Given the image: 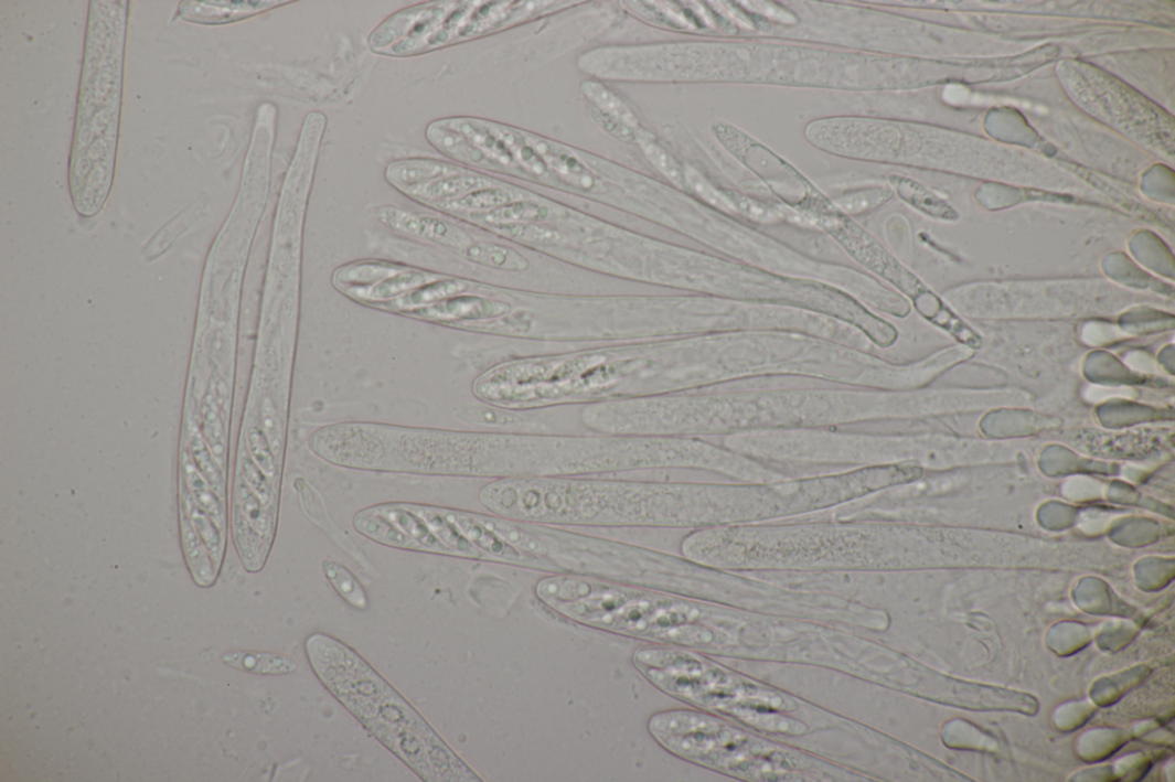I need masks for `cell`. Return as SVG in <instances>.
Masks as SVG:
<instances>
[{
	"mask_svg": "<svg viewBox=\"0 0 1175 782\" xmlns=\"http://www.w3.org/2000/svg\"><path fill=\"white\" fill-rule=\"evenodd\" d=\"M479 501L494 515L557 527L703 529L716 524L714 482L504 479L485 484Z\"/></svg>",
	"mask_w": 1175,
	"mask_h": 782,
	"instance_id": "1",
	"label": "cell"
},
{
	"mask_svg": "<svg viewBox=\"0 0 1175 782\" xmlns=\"http://www.w3.org/2000/svg\"><path fill=\"white\" fill-rule=\"evenodd\" d=\"M479 436H480V432H479ZM478 447H479V443H478ZM477 478H478V461H477Z\"/></svg>",
	"mask_w": 1175,
	"mask_h": 782,
	"instance_id": "20",
	"label": "cell"
},
{
	"mask_svg": "<svg viewBox=\"0 0 1175 782\" xmlns=\"http://www.w3.org/2000/svg\"><path fill=\"white\" fill-rule=\"evenodd\" d=\"M376 218L398 234L436 244L449 249L463 251L472 245L467 232L438 216L414 213L407 210L386 206L375 212Z\"/></svg>",
	"mask_w": 1175,
	"mask_h": 782,
	"instance_id": "6",
	"label": "cell"
},
{
	"mask_svg": "<svg viewBox=\"0 0 1175 782\" xmlns=\"http://www.w3.org/2000/svg\"><path fill=\"white\" fill-rule=\"evenodd\" d=\"M199 210L191 207L169 222L149 244V255L158 257L171 246L197 217Z\"/></svg>",
	"mask_w": 1175,
	"mask_h": 782,
	"instance_id": "17",
	"label": "cell"
},
{
	"mask_svg": "<svg viewBox=\"0 0 1175 782\" xmlns=\"http://www.w3.org/2000/svg\"><path fill=\"white\" fill-rule=\"evenodd\" d=\"M642 138L641 143L645 156L649 160L661 170L664 175L673 183H681L680 169L672 158V156L662 147H659L651 138L640 136Z\"/></svg>",
	"mask_w": 1175,
	"mask_h": 782,
	"instance_id": "18",
	"label": "cell"
},
{
	"mask_svg": "<svg viewBox=\"0 0 1175 782\" xmlns=\"http://www.w3.org/2000/svg\"><path fill=\"white\" fill-rule=\"evenodd\" d=\"M462 168L435 159H406L394 161L386 169L387 182L403 192L440 178L452 175Z\"/></svg>",
	"mask_w": 1175,
	"mask_h": 782,
	"instance_id": "10",
	"label": "cell"
},
{
	"mask_svg": "<svg viewBox=\"0 0 1175 782\" xmlns=\"http://www.w3.org/2000/svg\"><path fill=\"white\" fill-rule=\"evenodd\" d=\"M323 571L338 594L359 611H366L368 598L354 574L339 563L323 561Z\"/></svg>",
	"mask_w": 1175,
	"mask_h": 782,
	"instance_id": "14",
	"label": "cell"
},
{
	"mask_svg": "<svg viewBox=\"0 0 1175 782\" xmlns=\"http://www.w3.org/2000/svg\"><path fill=\"white\" fill-rule=\"evenodd\" d=\"M489 184V181L473 175L466 169H461L452 173V175L413 186L403 191V193L419 202V204L432 208L441 204V202L462 197L471 192L482 190Z\"/></svg>",
	"mask_w": 1175,
	"mask_h": 782,
	"instance_id": "9",
	"label": "cell"
},
{
	"mask_svg": "<svg viewBox=\"0 0 1175 782\" xmlns=\"http://www.w3.org/2000/svg\"><path fill=\"white\" fill-rule=\"evenodd\" d=\"M583 89L587 97L594 101L597 110L609 116V118L635 128L634 125L637 124V120L634 114L630 111L624 103L607 90L605 86L587 82L584 84Z\"/></svg>",
	"mask_w": 1175,
	"mask_h": 782,
	"instance_id": "15",
	"label": "cell"
},
{
	"mask_svg": "<svg viewBox=\"0 0 1175 782\" xmlns=\"http://www.w3.org/2000/svg\"><path fill=\"white\" fill-rule=\"evenodd\" d=\"M547 157L555 170L563 173L564 176H567L570 180L577 179L578 183L580 181V184L591 181L589 173L583 169L575 158H572L566 153L560 154L553 151L552 153H547Z\"/></svg>",
	"mask_w": 1175,
	"mask_h": 782,
	"instance_id": "19",
	"label": "cell"
},
{
	"mask_svg": "<svg viewBox=\"0 0 1175 782\" xmlns=\"http://www.w3.org/2000/svg\"><path fill=\"white\" fill-rule=\"evenodd\" d=\"M457 417L471 424L505 428L510 430L538 431L544 429L538 424L526 417L514 415L489 405H464L457 410Z\"/></svg>",
	"mask_w": 1175,
	"mask_h": 782,
	"instance_id": "13",
	"label": "cell"
},
{
	"mask_svg": "<svg viewBox=\"0 0 1175 782\" xmlns=\"http://www.w3.org/2000/svg\"><path fill=\"white\" fill-rule=\"evenodd\" d=\"M405 266L386 260L366 259L340 268L334 274V283L341 292L366 289L378 285L403 270Z\"/></svg>",
	"mask_w": 1175,
	"mask_h": 782,
	"instance_id": "12",
	"label": "cell"
},
{
	"mask_svg": "<svg viewBox=\"0 0 1175 782\" xmlns=\"http://www.w3.org/2000/svg\"><path fill=\"white\" fill-rule=\"evenodd\" d=\"M442 276L444 275L441 274L405 266V268L398 274L385 279L374 287L353 289V291H345L342 293L353 298L357 302L372 307L404 297L414 291V289L432 282Z\"/></svg>",
	"mask_w": 1175,
	"mask_h": 782,
	"instance_id": "8",
	"label": "cell"
},
{
	"mask_svg": "<svg viewBox=\"0 0 1175 782\" xmlns=\"http://www.w3.org/2000/svg\"><path fill=\"white\" fill-rule=\"evenodd\" d=\"M228 667L261 676L290 675L299 669L296 660L288 655L257 651H233L222 656Z\"/></svg>",
	"mask_w": 1175,
	"mask_h": 782,
	"instance_id": "11",
	"label": "cell"
},
{
	"mask_svg": "<svg viewBox=\"0 0 1175 782\" xmlns=\"http://www.w3.org/2000/svg\"><path fill=\"white\" fill-rule=\"evenodd\" d=\"M708 449L683 438H565L482 432L479 478L567 479L653 470L702 471Z\"/></svg>",
	"mask_w": 1175,
	"mask_h": 782,
	"instance_id": "4",
	"label": "cell"
},
{
	"mask_svg": "<svg viewBox=\"0 0 1175 782\" xmlns=\"http://www.w3.org/2000/svg\"><path fill=\"white\" fill-rule=\"evenodd\" d=\"M899 191L912 205L930 215L946 219H953L957 216L955 212L948 206V204H944L943 201L929 193L920 185L902 180L899 183Z\"/></svg>",
	"mask_w": 1175,
	"mask_h": 782,
	"instance_id": "16",
	"label": "cell"
},
{
	"mask_svg": "<svg viewBox=\"0 0 1175 782\" xmlns=\"http://www.w3.org/2000/svg\"><path fill=\"white\" fill-rule=\"evenodd\" d=\"M293 2L282 0H185L178 14L181 19L205 25L238 22Z\"/></svg>",
	"mask_w": 1175,
	"mask_h": 782,
	"instance_id": "7",
	"label": "cell"
},
{
	"mask_svg": "<svg viewBox=\"0 0 1175 782\" xmlns=\"http://www.w3.org/2000/svg\"><path fill=\"white\" fill-rule=\"evenodd\" d=\"M89 6L68 178L83 217L100 213L116 173L130 3L94 0Z\"/></svg>",
	"mask_w": 1175,
	"mask_h": 782,
	"instance_id": "2",
	"label": "cell"
},
{
	"mask_svg": "<svg viewBox=\"0 0 1175 782\" xmlns=\"http://www.w3.org/2000/svg\"><path fill=\"white\" fill-rule=\"evenodd\" d=\"M478 560L553 575L627 583L639 564L637 545L484 514L476 543Z\"/></svg>",
	"mask_w": 1175,
	"mask_h": 782,
	"instance_id": "5",
	"label": "cell"
},
{
	"mask_svg": "<svg viewBox=\"0 0 1175 782\" xmlns=\"http://www.w3.org/2000/svg\"><path fill=\"white\" fill-rule=\"evenodd\" d=\"M310 667L362 726L425 782H478L479 775L425 718L352 647L314 632Z\"/></svg>",
	"mask_w": 1175,
	"mask_h": 782,
	"instance_id": "3",
	"label": "cell"
}]
</instances>
